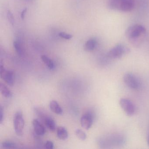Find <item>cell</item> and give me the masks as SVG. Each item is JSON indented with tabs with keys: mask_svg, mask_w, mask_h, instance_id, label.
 <instances>
[{
	"mask_svg": "<svg viewBox=\"0 0 149 149\" xmlns=\"http://www.w3.org/2000/svg\"><path fill=\"white\" fill-rule=\"evenodd\" d=\"M97 142L101 148H111L123 145L126 142V138L123 135L116 133L100 137Z\"/></svg>",
	"mask_w": 149,
	"mask_h": 149,
	"instance_id": "cell-2",
	"label": "cell"
},
{
	"mask_svg": "<svg viewBox=\"0 0 149 149\" xmlns=\"http://www.w3.org/2000/svg\"><path fill=\"white\" fill-rule=\"evenodd\" d=\"M134 6V0H109L108 3L109 9L123 12L132 11Z\"/></svg>",
	"mask_w": 149,
	"mask_h": 149,
	"instance_id": "cell-3",
	"label": "cell"
},
{
	"mask_svg": "<svg viewBox=\"0 0 149 149\" xmlns=\"http://www.w3.org/2000/svg\"><path fill=\"white\" fill-rule=\"evenodd\" d=\"M146 34V29L139 24L130 26L125 32V36L129 42L136 47L141 46L145 39Z\"/></svg>",
	"mask_w": 149,
	"mask_h": 149,
	"instance_id": "cell-1",
	"label": "cell"
},
{
	"mask_svg": "<svg viewBox=\"0 0 149 149\" xmlns=\"http://www.w3.org/2000/svg\"><path fill=\"white\" fill-rule=\"evenodd\" d=\"M1 146L2 148L6 149H14L17 148V145L15 143L8 140L2 142Z\"/></svg>",
	"mask_w": 149,
	"mask_h": 149,
	"instance_id": "cell-17",
	"label": "cell"
},
{
	"mask_svg": "<svg viewBox=\"0 0 149 149\" xmlns=\"http://www.w3.org/2000/svg\"><path fill=\"white\" fill-rule=\"evenodd\" d=\"M93 123V116L91 112H87L83 115L81 118L82 127L86 130L90 129Z\"/></svg>",
	"mask_w": 149,
	"mask_h": 149,
	"instance_id": "cell-9",
	"label": "cell"
},
{
	"mask_svg": "<svg viewBox=\"0 0 149 149\" xmlns=\"http://www.w3.org/2000/svg\"><path fill=\"white\" fill-rule=\"evenodd\" d=\"M123 81L125 84L130 88L137 90L140 88V81L137 77L132 73L125 74L124 76Z\"/></svg>",
	"mask_w": 149,
	"mask_h": 149,
	"instance_id": "cell-6",
	"label": "cell"
},
{
	"mask_svg": "<svg viewBox=\"0 0 149 149\" xmlns=\"http://www.w3.org/2000/svg\"><path fill=\"white\" fill-rule=\"evenodd\" d=\"M42 61L44 63V64L48 67L49 69L53 70L55 68V64L54 61L50 58H49L47 56L42 55L41 56Z\"/></svg>",
	"mask_w": 149,
	"mask_h": 149,
	"instance_id": "cell-15",
	"label": "cell"
},
{
	"mask_svg": "<svg viewBox=\"0 0 149 149\" xmlns=\"http://www.w3.org/2000/svg\"><path fill=\"white\" fill-rule=\"evenodd\" d=\"M57 136L61 140H66L68 137V132L66 128L63 126H60L56 130Z\"/></svg>",
	"mask_w": 149,
	"mask_h": 149,
	"instance_id": "cell-11",
	"label": "cell"
},
{
	"mask_svg": "<svg viewBox=\"0 0 149 149\" xmlns=\"http://www.w3.org/2000/svg\"><path fill=\"white\" fill-rule=\"evenodd\" d=\"M13 123L15 133L17 135L22 136L23 133L25 122L21 111H17L15 114Z\"/></svg>",
	"mask_w": 149,
	"mask_h": 149,
	"instance_id": "cell-5",
	"label": "cell"
},
{
	"mask_svg": "<svg viewBox=\"0 0 149 149\" xmlns=\"http://www.w3.org/2000/svg\"><path fill=\"white\" fill-rule=\"evenodd\" d=\"M147 142L148 146H149V133L148 135V136H147Z\"/></svg>",
	"mask_w": 149,
	"mask_h": 149,
	"instance_id": "cell-24",
	"label": "cell"
},
{
	"mask_svg": "<svg viewBox=\"0 0 149 149\" xmlns=\"http://www.w3.org/2000/svg\"><path fill=\"white\" fill-rule=\"evenodd\" d=\"M0 76L8 85L13 86L15 82L14 72L12 70H7L1 63L0 67Z\"/></svg>",
	"mask_w": 149,
	"mask_h": 149,
	"instance_id": "cell-8",
	"label": "cell"
},
{
	"mask_svg": "<svg viewBox=\"0 0 149 149\" xmlns=\"http://www.w3.org/2000/svg\"><path fill=\"white\" fill-rule=\"evenodd\" d=\"M59 36L63 39L65 40H69L73 38V36L72 35L63 32H61L59 34Z\"/></svg>",
	"mask_w": 149,
	"mask_h": 149,
	"instance_id": "cell-20",
	"label": "cell"
},
{
	"mask_svg": "<svg viewBox=\"0 0 149 149\" xmlns=\"http://www.w3.org/2000/svg\"><path fill=\"white\" fill-rule=\"evenodd\" d=\"M13 46L17 54L20 56H22L24 55V50L20 42L18 41H14L13 42Z\"/></svg>",
	"mask_w": 149,
	"mask_h": 149,
	"instance_id": "cell-16",
	"label": "cell"
},
{
	"mask_svg": "<svg viewBox=\"0 0 149 149\" xmlns=\"http://www.w3.org/2000/svg\"><path fill=\"white\" fill-rule=\"evenodd\" d=\"M0 91L1 95L6 98H10L13 96V93L10 89L2 83L0 84Z\"/></svg>",
	"mask_w": 149,
	"mask_h": 149,
	"instance_id": "cell-14",
	"label": "cell"
},
{
	"mask_svg": "<svg viewBox=\"0 0 149 149\" xmlns=\"http://www.w3.org/2000/svg\"><path fill=\"white\" fill-rule=\"evenodd\" d=\"M27 1H31L32 0H27Z\"/></svg>",
	"mask_w": 149,
	"mask_h": 149,
	"instance_id": "cell-25",
	"label": "cell"
},
{
	"mask_svg": "<svg viewBox=\"0 0 149 149\" xmlns=\"http://www.w3.org/2000/svg\"><path fill=\"white\" fill-rule=\"evenodd\" d=\"M119 104L127 116H131L135 114L136 111L135 105L130 99L121 98L119 101Z\"/></svg>",
	"mask_w": 149,
	"mask_h": 149,
	"instance_id": "cell-7",
	"label": "cell"
},
{
	"mask_svg": "<svg viewBox=\"0 0 149 149\" xmlns=\"http://www.w3.org/2000/svg\"><path fill=\"white\" fill-rule=\"evenodd\" d=\"M50 109L57 115H62L63 112L62 109L56 101L53 100L49 103Z\"/></svg>",
	"mask_w": 149,
	"mask_h": 149,
	"instance_id": "cell-13",
	"label": "cell"
},
{
	"mask_svg": "<svg viewBox=\"0 0 149 149\" xmlns=\"http://www.w3.org/2000/svg\"><path fill=\"white\" fill-rule=\"evenodd\" d=\"M33 126L35 133L39 136H43L46 132L45 127L37 119H34L33 121Z\"/></svg>",
	"mask_w": 149,
	"mask_h": 149,
	"instance_id": "cell-10",
	"label": "cell"
},
{
	"mask_svg": "<svg viewBox=\"0 0 149 149\" xmlns=\"http://www.w3.org/2000/svg\"><path fill=\"white\" fill-rule=\"evenodd\" d=\"M7 17L9 22L11 25L13 26L15 23V20L14 17L13 13L10 11H8L7 13Z\"/></svg>",
	"mask_w": 149,
	"mask_h": 149,
	"instance_id": "cell-19",
	"label": "cell"
},
{
	"mask_svg": "<svg viewBox=\"0 0 149 149\" xmlns=\"http://www.w3.org/2000/svg\"><path fill=\"white\" fill-rule=\"evenodd\" d=\"M97 40L95 38H91L88 40L85 45L84 46V49L85 51H88V52H91V51H93L95 48L96 47Z\"/></svg>",
	"mask_w": 149,
	"mask_h": 149,
	"instance_id": "cell-12",
	"label": "cell"
},
{
	"mask_svg": "<svg viewBox=\"0 0 149 149\" xmlns=\"http://www.w3.org/2000/svg\"><path fill=\"white\" fill-rule=\"evenodd\" d=\"M130 52V49L126 46L123 44H118L109 50L107 56L111 59H119Z\"/></svg>",
	"mask_w": 149,
	"mask_h": 149,
	"instance_id": "cell-4",
	"label": "cell"
},
{
	"mask_svg": "<svg viewBox=\"0 0 149 149\" xmlns=\"http://www.w3.org/2000/svg\"><path fill=\"white\" fill-rule=\"evenodd\" d=\"M27 11V8H24L22 12L21 13V18L22 19H24L25 18Z\"/></svg>",
	"mask_w": 149,
	"mask_h": 149,
	"instance_id": "cell-23",
	"label": "cell"
},
{
	"mask_svg": "<svg viewBox=\"0 0 149 149\" xmlns=\"http://www.w3.org/2000/svg\"><path fill=\"white\" fill-rule=\"evenodd\" d=\"M44 147L46 149H53L54 148V143L52 141L50 140H48L46 141V143L44 144Z\"/></svg>",
	"mask_w": 149,
	"mask_h": 149,
	"instance_id": "cell-21",
	"label": "cell"
},
{
	"mask_svg": "<svg viewBox=\"0 0 149 149\" xmlns=\"http://www.w3.org/2000/svg\"><path fill=\"white\" fill-rule=\"evenodd\" d=\"M4 110H3L2 107H1L0 109V123L2 124V122H3L4 118Z\"/></svg>",
	"mask_w": 149,
	"mask_h": 149,
	"instance_id": "cell-22",
	"label": "cell"
},
{
	"mask_svg": "<svg viewBox=\"0 0 149 149\" xmlns=\"http://www.w3.org/2000/svg\"><path fill=\"white\" fill-rule=\"evenodd\" d=\"M75 134L81 140H85L87 139V134L82 130L77 129L75 131Z\"/></svg>",
	"mask_w": 149,
	"mask_h": 149,
	"instance_id": "cell-18",
	"label": "cell"
}]
</instances>
